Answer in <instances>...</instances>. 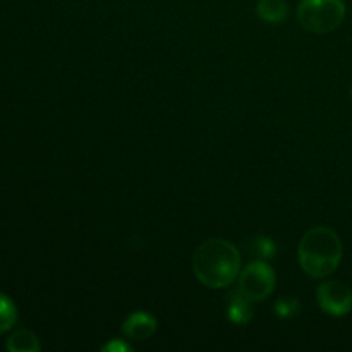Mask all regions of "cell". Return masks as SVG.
<instances>
[{"mask_svg":"<svg viewBox=\"0 0 352 352\" xmlns=\"http://www.w3.org/2000/svg\"><path fill=\"white\" fill-rule=\"evenodd\" d=\"M157 332V320L146 311H136L122 323V333L133 340H146Z\"/></svg>","mask_w":352,"mask_h":352,"instance_id":"obj_6","label":"cell"},{"mask_svg":"<svg viewBox=\"0 0 352 352\" xmlns=\"http://www.w3.org/2000/svg\"><path fill=\"white\" fill-rule=\"evenodd\" d=\"M274 311L280 318H292L301 311V305L296 298H282L274 305Z\"/></svg>","mask_w":352,"mask_h":352,"instance_id":"obj_12","label":"cell"},{"mask_svg":"<svg viewBox=\"0 0 352 352\" xmlns=\"http://www.w3.org/2000/svg\"><path fill=\"white\" fill-rule=\"evenodd\" d=\"M239 289L251 301H265L275 289V272L265 260L251 261L239 274Z\"/></svg>","mask_w":352,"mask_h":352,"instance_id":"obj_4","label":"cell"},{"mask_svg":"<svg viewBox=\"0 0 352 352\" xmlns=\"http://www.w3.org/2000/svg\"><path fill=\"white\" fill-rule=\"evenodd\" d=\"M299 265L313 278H325L342 261V241L330 227H313L298 246Z\"/></svg>","mask_w":352,"mask_h":352,"instance_id":"obj_2","label":"cell"},{"mask_svg":"<svg viewBox=\"0 0 352 352\" xmlns=\"http://www.w3.org/2000/svg\"><path fill=\"white\" fill-rule=\"evenodd\" d=\"M346 17L344 0H301L298 21L305 30L325 34L337 30Z\"/></svg>","mask_w":352,"mask_h":352,"instance_id":"obj_3","label":"cell"},{"mask_svg":"<svg viewBox=\"0 0 352 352\" xmlns=\"http://www.w3.org/2000/svg\"><path fill=\"white\" fill-rule=\"evenodd\" d=\"M40 349V339L31 330H17L7 340V351L10 352H38Z\"/></svg>","mask_w":352,"mask_h":352,"instance_id":"obj_9","label":"cell"},{"mask_svg":"<svg viewBox=\"0 0 352 352\" xmlns=\"http://www.w3.org/2000/svg\"><path fill=\"white\" fill-rule=\"evenodd\" d=\"M103 352H127L131 351V347L127 346V344H124L122 340H112V342L105 344V346L102 347Z\"/></svg>","mask_w":352,"mask_h":352,"instance_id":"obj_13","label":"cell"},{"mask_svg":"<svg viewBox=\"0 0 352 352\" xmlns=\"http://www.w3.org/2000/svg\"><path fill=\"white\" fill-rule=\"evenodd\" d=\"M351 96H352V88H351Z\"/></svg>","mask_w":352,"mask_h":352,"instance_id":"obj_14","label":"cell"},{"mask_svg":"<svg viewBox=\"0 0 352 352\" xmlns=\"http://www.w3.org/2000/svg\"><path fill=\"white\" fill-rule=\"evenodd\" d=\"M316 299L323 313L336 318L349 315L352 309V291L342 282L329 280L320 284L316 289Z\"/></svg>","mask_w":352,"mask_h":352,"instance_id":"obj_5","label":"cell"},{"mask_svg":"<svg viewBox=\"0 0 352 352\" xmlns=\"http://www.w3.org/2000/svg\"><path fill=\"white\" fill-rule=\"evenodd\" d=\"M241 253L226 239L205 241L192 256V272L203 285L212 289L229 287L241 274Z\"/></svg>","mask_w":352,"mask_h":352,"instance_id":"obj_1","label":"cell"},{"mask_svg":"<svg viewBox=\"0 0 352 352\" xmlns=\"http://www.w3.org/2000/svg\"><path fill=\"white\" fill-rule=\"evenodd\" d=\"M246 248L251 256L258 258V260H270L277 254V246H275L274 241L263 236H254L248 239Z\"/></svg>","mask_w":352,"mask_h":352,"instance_id":"obj_10","label":"cell"},{"mask_svg":"<svg viewBox=\"0 0 352 352\" xmlns=\"http://www.w3.org/2000/svg\"><path fill=\"white\" fill-rule=\"evenodd\" d=\"M256 14L268 24H280L287 17L289 6L285 0H260Z\"/></svg>","mask_w":352,"mask_h":352,"instance_id":"obj_8","label":"cell"},{"mask_svg":"<svg viewBox=\"0 0 352 352\" xmlns=\"http://www.w3.org/2000/svg\"><path fill=\"white\" fill-rule=\"evenodd\" d=\"M17 322V308L12 299L0 291V336L9 332Z\"/></svg>","mask_w":352,"mask_h":352,"instance_id":"obj_11","label":"cell"},{"mask_svg":"<svg viewBox=\"0 0 352 352\" xmlns=\"http://www.w3.org/2000/svg\"><path fill=\"white\" fill-rule=\"evenodd\" d=\"M253 302L246 294L236 289L229 294V301H227V316L229 322L236 323V325H248L254 315Z\"/></svg>","mask_w":352,"mask_h":352,"instance_id":"obj_7","label":"cell"}]
</instances>
